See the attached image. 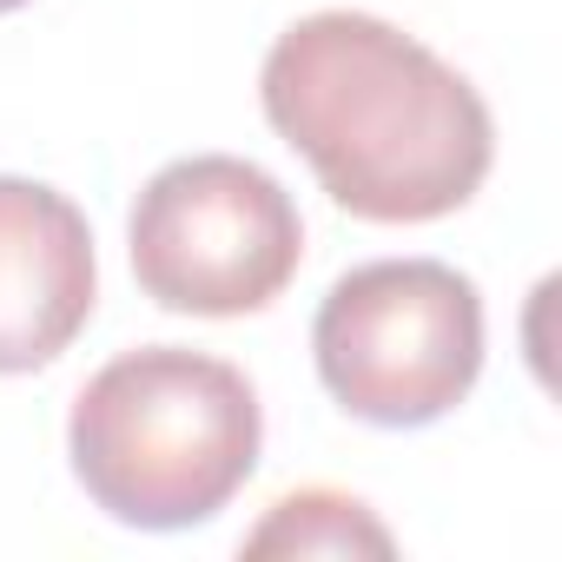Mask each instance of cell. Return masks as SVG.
<instances>
[{
  "mask_svg": "<svg viewBox=\"0 0 562 562\" xmlns=\"http://www.w3.org/2000/svg\"><path fill=\"white\" fill-rule=\"evenodd\" d=\"M265 417L238 364L139 345L87 378L67 417L80 490L126 529L212 522L258 470Z\"/></svg>",
  "mask_w": 562,
  "mask_h": 562,
  "instance_id": "cell-2",
  "label": "cell"
},
{
  "mask_svg": "<svg viewBox=\"0 0 562 562\" xmlns=\"http://www.w3.org/2000/svg\"><path fill=\"white\" fill-rule=\"evenodd\" d=\"M93 292L87 212L41 179L0 172V378L54 364L87 331Z\"/></svg>",
  "mask_w": 562,
  "mask_h": 562,
  "instance_id": "cell-5",
  "label": "cell"
},
{
  "mask_svg": "<svg viewBox=\"0 0 562 562\" xmlns=\"http://www.w3.org/2000/svg\"><path fill=\"white\" fill-rule=\"evenodd\" d=\"M14 8H27V0H0V14H14Z\"/></svg>",
  "mask_w": 562,
  "mask_h": 562,
  "instance_id": "cell-7",
  "label": "cell"
},
{
  "mask_svg": "<svg viewBox=\"0 0 562 562\" xmlns=\"http://www.w3.org/2000/svg\"><path fill=\"white\" fill-rule=\"evenodd\" d=\"M312 351L351 417L417 430L470 397L483 371V299L443 258H378L325 292Z\"/></svg>",
  "mask_w": 562,
  "mask_h": 562,
  "instance_id": "cell-3",
  "label": "cell"
},
{
  "mask_svg": "<svg viewBox=\"0 0 562 562\" xmlns=\"http://www.w3.org/2000/svg\"><path fill=\"white\" fill-rule=\"evenodd\" d=\"M391 529L345 490H292L245 536V555H391Z\"/></svg>",
  "mask_w": 562,
  "mask_h": 562,
  "instance_id": "cell-6",
  "label": "cell"
},
{
  "mask_svg": "<svg viewBox=\"0 0 562 562\" xmlns=\"http://www.w3.org/2000/svg\"><path fill=\"white\" fill-rule=\"evenodd\" d=\"M126 238L139 292L186 318L265 312L305 258V218L292 192L232 153L159 166L133 205Z\"/></svg>",
  "mask_w": 562,
  "mask_h": 562,
  "instance_id": "cell-4",
  "label": "cell"
},
{
  "mask_svg": "<svg viewBox=\"0 0 562 562\" xmlns=\"http://www.w3.org/2000/svg\"><path fill=\"white\" fill-rule=\"evenodd\" d=\"M271 133L371 225H430L476 199L496 159L483 93L378 14H305L265 54Z\"/></svg>",
  "mask_w": 562,
  "mask_h": 562,
  "instance_id": "cell-1",
  "label": "cell"
}]
</instances>
